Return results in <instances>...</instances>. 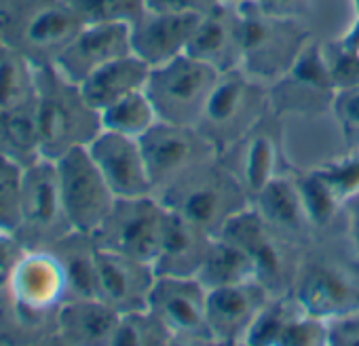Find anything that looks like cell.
Listing matches in <instances>:
<instances>
[{"label": "cell", "mask_w": 359, "mask_h": 346, "mask_svg": "<svg viewBox=\"0 0 359 346\" xmlns=\"http://www.w3.org/2000/svg\"><path fill=\"white\" fill-rule=\"evenodd\" d=\"M218 237L241 247L254 264L256 281L269 289L271 296H287L296 268L290 260V245L281 239L250 205L233 216Z\"/></svg>", "instance_id": "obj_13"}, {"label": "cell", "mask_w": 359, "mask_h": 346, "mask_svg": "<svg viewBox=\"0 0 359 346\" xmlns=\"http://www.w3.org/2000/svg\"><path fill=\"white\" fill-rule=\"evenodd\" d=\"M85 26L125 24L133 26L148 9L146 0H68Z\"/></svg>", "instance_id": "obj_35"}, {"label": "cell", "mask_w": 359, "mask_h": 346, "mask_svg": "<svg viewBox=\"0 0 359 346\" xmlns=\"http://www.w3.org/2000/svg\"><path fill=\"white\" fill-rule=\"evenodd\" d=\"M353 9V20H359V0H348Z\"/></svg>", "instance_id": "obj_46"}, {"label": "cell", "mask_w": 359, "mask_h": 346, "mask_svg": "<svg viewBox=\"0 0 359 346\" xmlns=\"http://www.w3.org/2000/svg\"><path fill=\"white\" fill-rule=\"evenodd\" d=\"M66 216L55 160L41 158L24 169L22 218L15 228V239L30 249H47L62 237L72 233Z\"/></svg>", "instance_id": "obj_8"}, {"label": "cell", "mask_w": 359, "mask_h": 346, "mask_svg": "<svg viewBox=\"0 0 359 346\" xmlns=\"http://www.w3.org/2000/svg\"><path fill=\"white\" fill-rule=\"evenodd\" d=\"M287 296L300 310L325 323L359 310V287L342 268L323 260L298 266Z\"/></svg>", "instance_id": "obj_15"}, {"label": "cell", "mask_w": 359, "mask_h": 346, "mask_svg": "<svg viewBox=\"0 0 359 346\" xmlns=\"http://www.w3.org/2000/svg\"><path fill=\"white\" fill-rule=\"evenodd\" d=\"M208 289L195 277H156L148 296L152 310L173 344H214L205 317Z\"/></svg>", "instance_id": "obj_14"}, {"label": "cell", "mask_w": 359, "mask_h": 346, "mask_svg": "<svg viewBox=\"0 0 359 346\" xmlns=\"http://www.w3.org/2000/svg\"><path fill=\"white\" fill-rule=\"evenodd\" d=\"M327 346H359V310L327 323Z\"/></svg>", "instance_id": "obj_43"}, {"label": "cell", "mask_w": 359, "mask_h": 346, "mask_svg": "<svg viewBox=\"0 0 359 346\" xmlns=\"http://www.w3.org/2000/svg\"><path fill=\"white\" fill-rule=\"evenodd\" d=\"M87 150L116 199L152 195V182L137 139L102 131Z\"/></svg>", "instance_id": "obj_17"}, {"label": "cell", "mask_w": 359, "mask_h": 346, "mask_svg": "<svg viewBox=\"0 0 359 346\" xmlns=\"http://www.w3.org/2000/svg\"><path fill=\"white\" fill-rule=\"evenodd\" d=\"M279 118L281 116L269 110L239 144L220 156V160L237 176L250 199H254L279 173H285Z\"/></svg>", "instance_id": "obj_16"}, {"label": "cell", "mask_w": 359, "mask_h": 346, "mask_svg": "<svg viewBox=\"0 0 359 346\" xmlns=\"http://www.w3.org/2000/svg\"><path fill=\"white\" fill-rule=\"evenodd\" d=\"M222 0H146L148 11L158 13H184V15H205L216 9Z\"/></svg>", "instance_id": "obj_42"}, {"label": "cell", "mask_w": 359, "mask_h": 346, "mask_svg": "<svg viewBox=\"0 0 359 346\" xmlns=\"http://www.w3.org/2000/svg\"><path fill=\"white\" fill-rule=\"evenodd\" d=\"M290 173L294 178V184L298 188L304 214H306L313 230L330 226L336 220V216L340 214V209H344L340 205V201L334 197V193L330 191V186L323 182V178L315 169L290 171Z\"/></svg>", "instance_id": "obj_32"}, {"label": "cell", "mask_w": 359, "mask_h": 346, "mask_svg": "<svg viewBox=\"0 0 359 346\" xmlns=\"http://www.w3.org/2000/svg\"><path fill=\"white\" fill-rule=\"evenodd\" d=\"M330 112L338 123L346 152H359V87L338 91Z\"/></svg>", "instance_id": "obj_40"}, {"label": "cell", "mask_w": 359, "mask_h": 346, "mask_svg": "<svg viewBox=\"0 0 359 346\" xmlns=\"http://www.w3.org/2000/svg\"><path fill=\"white\" fill-rule=\"evenodd\" d=\"M269 298V289L258 281L210 289L205 317L214 344H243L248 329Z\"/></svg>", "instance_id": "obj_18"}, {"label": "cell", "mask_w": 359, "mask_h": 346, "mask_svg": "<svg viewBox=\"0 0 359 346\" xmlns=\"http://www.w3.org/2000/svg\"><path fill=\"white\" fill-rule=\"evenodd\" d=\"M142 156L152 182V195L205 160L218 158L216 148L197 127L156 120L140 139Z\"/></svg>", "instance_id": "obj_11"}, {"label": "cell", "mask_w": 359, "mask_h": 346, "mask_svg": "<svg viewBox=\"0 0 359 346\" xmlns=\"http://www.w3.org/2000/svg\"><path fill=\"white\" fill-rule=\"evenodd\" d=\"M95 262L100 300L121 314L148 308V296L156 279L152 264L100 247L95 251Z\"/></svg>", "instance_id": "obj_19"}, {"label": "cell", "mask_w": 359, "mask_h": 346, "mask_svg": "<svg viewBox=\"0 0 359 346\" xmlns=\"http://www.w3.org/2000/svg\"><path fill=\"white\" fill-rule=\"evenodd\" d=\"M154 197L212 237H218L233 216L252 205L250 195L220 156L189 169Z\"/></svg>", "instance_id": "obj_2"}, {"label": "cell", "mask_w": 359, "mask_h": 346, "mask_svg": "<svg viewBox=\"0 0 359 346\" xmlns=\"http://www.w3.org/2000/svg\"><path fill=\"white\" fill-rule=\"evenodd\" d=\"M237 9L241 39L239 70L269 87L290 70L294 60L311 41V34L300 20L273 18L264 13L254 0L237 3Z\"/></svg>", "instance_id": "obj_4"}, {"label": "cell", "mask_w": 359, "mask_h": 346, "mask_svg": "<svg viewBox=\"0 0 359 346\" xmlns=\"http://www.w3.org/2000/svg\"><path fill=\"white\" fill-rule=\"evenodd\" d=\"M24 167L0 156V230L15 233L22 218Z\"/></svg>", "instance_id": "obj_36"}, {"label": "cell", "mask_w": 359, "mask_h": 346, "mask_svg": "<svg viewBox=\"0 0 359 346\" xmlns=\"http://www.w3.org/2000/svg\"><path fill=\"white\" fill-rule=\"evenodd\" d=\"M195 279L210 291L216 287L256 281V270L241 247L224 237H214Z\"/></svg>", "instance_id": "obj_29"}, {"label": "cell", "mask_w": 359, "mask_h": 346, "mask_svg": "<svg viewBox=\"0 0 359 346\" xmlns=\"http://www.w3.org/2000/svg\"><path fill=\"white\" fill-rule=\"evenodd\" d=\"M34 102L36 97L24 106L0 108V156L20 162L24 169L43 158Z\"/></svg>", "instance_id": "obj_28"}, {"label": "cell", "mask_w": 359, "mask_h": 346, "mask_svg": "<svg viewBox=\"0 0 359 346\" xmlns=\"http://www.w3.org/2000/svg\"><path fill=\"white\" fill-rule=\"evenodd\" d=\"M167 207L154 197L116 199L108 218L91 235L100 249L152 264L165 228Z\"/></svg>", "instance_id": "obj_9"}, {"label": "cell", "mask_w": 359, "mask_h": 346, "mask_svg": "<svg viewBox=\"0 0 359 346\" xmlns=\"http://www.w3.org/2000/svg\"><path fill=\"white\" fill-rule=\"evenodd\" d=\"M47 249L55 254L64 268L68 300L97 298V245L91 235L72 230Z\"/></svg>", "instance_id": "obj_27"}, {"label": "cell", "mask_w": 359, "mask_h": 346, "mask_svg": "<svg viewBox=\"0 0 359 346\" xmlns=\"http://www.w3.org/2000/svg\"><path fill=\"white\" fill-rule=\"evenodd\" d=\"M121 312L100 298L68 300L55 321V344L110 346Z\"/></svg>", "instance_id": "obj_24"}, {"label": "cell", "mask_w": 359, "mask_h": 346, "mask_svg": "<svg viewBox=\"0 0 359 346\" xmlns=\"http://www.w3.org/2000/svg\"><path fill=\"white\" fill-rule=\"evenodd\" d=\"M269 110V87L237 68L218 76L195 127L216 148L218 156H222L239 144Z\"/></svg>", "instance_id": "obj_5"}, {"label": "cell", "mask_w": 359, "mask_h": 346, "mask_svg": "<svg viewBox=\"0 0 359 346\" xmlns=\"http://www.w3.org/2000/svg\"><path fill=\"white\" fill-rule=\"evenodd\" d=\"M165 344H173L171 333L152 310L142 308L121 314L110 346H165Z\"/></svg>", "instance_id": "obj_33"}, {"label": "cell", "mask_w": 359, "mask_h": 346, "mask_svg": "<svg viewBox=\"0 0 359 346\" xmlns=\"http://www.w3.org/2000/svg\"><path fill=\"white\" fill-rule=\"evenodd\" d=\"M201 15L146 11L131 26V51L150 68L184 55Z\"/></svg>", "instance_id": "obj_21"}, {"label": "cell", "mask_w": 359, "mask_h": 346, "mask_svg": "<svg viewBox=\"0 0 359 346\" xmlns=\"http://www.w3.org/2000/svg\"><path fill=\"white\" fill-rule=\"evenodd\" d=\"M26 247L15 239L13 233L0 230V298H7L11 277L24 258Z\"/></svg>", "instance_id": "obj_41"}, {"label": "cell", "mask_w": 359, "mask_h": 346, "mask_svg": "<svg viewBox=\"0 0 359 346\" xmlns=\"http://www.w3.org/2000/svg\"><path fill=\"white\" fill-rule=\"evenodd\" d=\"M212 235L193 224L191 220L167 209L165 228L158 254L152 262L156 277H197L205 254L212 243Z\"/></svg>", "instance_id": "obj_23"}, {"label": "cell", "mask_w": 359, "mask_h": 346, "mask_svg": "<svg viewBox=\"0 0 359 346\" xmlns=\"http://www.w3.org/2000/svg\"><path fill=\"white\" fill-rule=\"evenodd\" d=\"M36 129L41 156L57 160L66 152L89 146L102 133L100 112L85 99L81 87L55 66L34 68Z\"/></svg>", "instance_id": "obj_1"}, {"label": "cell", "mask_w": 359, "mask_h": 346, "mask_svg": "<svg viewBox=\"0 0 359 346\" xmlns=\"http://www.w3.org/2000/svg\"><path fill=\"white\" fill-rule=\"evenodd\" d=\"M338 89L327 72L319 41H309L290 70L269 85V104L277 116H319L332 110Z\"/></svg>", "instance_id": "obj_12"}, {"label": "cell", "mask_w": 359, "mask_h": 346, "mask_svg": "<svg viewBox=\"0 0 359 346\" xmlns=\"http://www.w3.org/2000/svg\"><path fill=\"white\" fill-rule=\"evenodd\" d=\"M252 207L281 239L292 245L306 241L313 233L292 173H279L277 178H273L252 199Z\"/></svg>", "instance_id": "obj_25"}, {"label": "cell", "mask_w": 359, "mask_h": 346, "mask_svg": "<svg viewBox=\"0 0 359 346\" xmlns=\"http://www.w3.org/2000/svg\"><path fill=\"white\" fill-rule=\"evenodd\" d=\"M231 3H243V0H231Z\"/></svg>", "instance_id": "obj_47"}, {"label": "cell", "mask_w": 359, "mask_h": 346, "mask_svg": "<svg viewBox=\"0 0 359 346\" xmlns=\"http://www.w3.org/2000/svg\"><path fill=\"white\" fill-rule=\"evenodd\" d=\"M279 346H327V323L296 306L281 333Z\"/></svg>", "instance_id": "obj_39"}, {"label": "cell", "mask_w": 359, "mask_h": 346, "mask_svg": "<svg viewBox=\"0 0 359 346\" xmlns=\"http://www.w3.org/2000/svg\"><path fill=\"white\" fill-rule=\"evenodd\" d=\"M83 28L68 0H9L0 7V36L32 68L55 66Z\"/></svg>", "instance_id": "obj_3"}, {"label": "cell", "mask_w": 359, "mask_h": 346, "mask_svg": "<svg viewBox=\"0 0 359 346\" xmlns=\"http://www.w3.org/2000/svg\"><path fill=\"white\" fill-rule=\"evenodd\" d=\"M344 209L348 212V237H351V245H353L355 258L359 260V197H355L353 201H348L344 205Z\"/></svg>", "instance_id": "obj_45"}, {"label": "cell", "mask_w": 359, "mask_h": 346, "mask_svg": "<svg viewBox=\"0 0 359 346\" xmlns=\"http://www.w3.org/2000/svg\"><path fill=\"white\" fill-rule=\"evenodd\" d=\"M150 66L142 62L137 55L129 53L125 57H118L100 70H95L91 76H87L79 87L85 95V99L102 112L116 99L142 91L150 76Z\"/></svg>", "instance_id": "obj_26"}, {"label": "cell", "mask_w": 359, "mask_h": 346, "mask_svg": "<svg viewBox=\"0 0 359 346\" xmlns=\"http://www.w3.org/2000/svg\"><path fill=\"white\" fill-rule=\"evenodd\" d=\"M18 319L39 331L47 344H55V321L68 300L66 277L51 249H30L20 260L7 291Z\"/></svg>", "instance_id": "obj_6"}, {"label": "cell", "mask_w": 359, "mask_h": 346, "mask_svg": "<svg viewBox=\"0 0 359 346\" xmlns=\"http://www.w3.org/2000/svg\"><path fill=\"white\" fill-rule=\"evenodd\" d=\"M100 118L102 131H112L133 139H140L158 120L156 110L144 89L116 99L100 112Z\"/></svg>", "instance_id": "obj_30"}, {"label": "cell", "mask_w": 359, "mask_h": 346, "mask_svg": "<svg viewBox=\"0 0 359 346\" xmlns=\"http://www.w3.org/2000/svg\"><path fill=\"white\" fill-rule=\"evenodd\" d=\"M296 310V302L290 296H271L269 302L256 314L248 329L243 344L252 346H279L281 333Z\"/></svg>", "instance_id": "obj_34"}, {"label": "cell", "mask_w": 359, "mask_h": 346, "mask_svg": "<svg viewBox=\"0 0 359 346\" xmlns=\"http://www.w3.org/2000/svg\"><path fill=\"white\" fill-rule=\"evenodd\" d=\"M34 97V68L0 36V108L24 106Z\"/></svg>", "instance_id": "obj_31"}, {"label": "cell", "mask_w": 359, "mask_h": 346, "mask_svg": "<svg viewBox=\"0 0 359 346\" xmlns=\"http://www.w3.org/2000/svg\"><path fill=\"white\" fill-rule=\"evenodd\" d=\"M254 3L273 18L300 20L309 11L311 0H254Z\"/></svg>", "instance_id": "obj_44"}, {"label": "cell", "mask_w": 359, "mask_h": 346, "mask_svg": "<svg viewBox=\"0 0 359 346\" xmlns=\"http://www.w3.org/2000/svg\"><path fill=\"white\" fill-rule=\"evenodd\" d=\"M187 53L214 70L231 72L241 66L239 9L237 3L222 0L210 13L201 15Z\"/></svg>", "instance_id": "obj_22"}, {"label": "cell", "mask_w": 359, "mask_h": 346, "mask_svg": "<svg viewBox=\"0 0 359 346\" xmlns=\"http://www.w3.org/2000/svg\"><path fill=\"white\" fill-rule=\"evenodd\" d=\"M131 51V26L95 24L85 26L60 55L55 68L72 83L81 85L102 66L125 57Z\"/></svg>", "instance_id": "obj_20"}, {"label": "cell", "mask_w": 359, "mask_h": 346, "mask_svg": "<svg viewBox=\"0 0 359 346\" xmlns=\"http://www.w3.org/2000/svg\"><path fill=\"white\" fill-rule=\"evenodd\" d=\"M66 216L74 230L93 235L114 207V193L91 158L87 146H79L55 160Z\"/></svg>", "instance_id": "obj_10"}, {"label": "cell", "mask_w": 359, "mask_h": 346, "mask_svg": "<svg viewBox=\"0 0 359 346\" xmlns=\"http://www.w3.org/2000/svg\"><path fill=\"white\" fill-rule=\"evenodd\" d=\"M218 76V70L184 53L152 68L144 91L158 120L195 127Z\"/></svg>", "instance_id": "obj_7"}, {"label": "cell", "mask_w": 359, "mask_h": 346, "mask_svg": "<svg viewBox=\"0 0 359 346\" xmlns=\"http://www.w3.org/2000/svg\"><path fill=\"white\" fill-rule=\"evenodd\" d=\"M313 169L323 178L342 207L359 197V152H346L344 156L321 162Z\"/></svg>", "instance_id": "obj_37"}, {"label": "cell", "mask_w": 359, "mask_h": 346, "mask_svg": "<svg viewBox=\"0 0 359 346\" xmlns=\"http://www.w3.org/2000/svg\"><path fill=\"white\" fill-rule=\"evenodd\" d=\"M327 72L338 91L359 87V53L346 49L338 39L321 43Z\"/></svg>", "instance_id": "obj_38"}]
</instances>
